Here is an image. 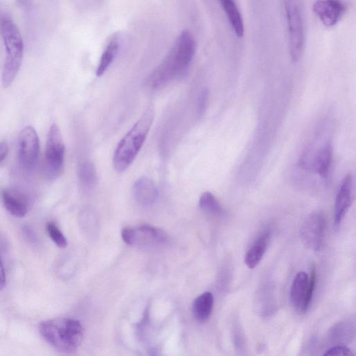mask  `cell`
Returning <instances> with one entry per match:
<instances>
[{"label":"cell","mask_w":356,"mask_h":356,"mask_svg":"<svg viewBox=\"0 0 356 356\" xmlns=\"http://www.w3.org/2000/svg\"><path fill=\"white\" fill-rule=\"evenodd\" d=\"M38 330L44 340L57 350L74 353L81 344L83 328L76 319L60 317L40 322Z\"/></svg>","instance_id":"2"},{"label":"cell","mask_w":356,"mask_h":356,"mask_svg":"<svg viewBox=\"0 0 356 356\" xmlns=\"http://www.w3.org/2000/svg\"><path fill=\"white\" fill-rule=\"evenodd\" d=\"M78 175L82 185L87 188H91L97 184L96 168L93 163L90 161H85L79 165Z\"/></svg>","instance_id":"20"},{"label":"cell","mask_w":356,"mask_h":356,"mask_svg":"<svg viewBox=\"0 0 356 356\" xmlns=\"http://www.w3.org/2000/svg\"><path fill=\"white\" fill-rule=\"evenodd\" d=\"M271 238L270 229L263 232L253 242L247 251L244 262L248 268L252 269L255 268L263 258Z\"/></svg>","instance_id":"14"},{"label":"cell","mask_w":356,"mask_h":356,"mask_svg":"<svg viewBox=\"0 0 356 356\" xmlns=\"http://www.w3.org/2000/svg\"><path fill=\"white\" fill-rule=\"evenodd\" d=\"M289 44L291 58L297 61L302 52L304 46V29L302 13L295 1H284Z\"/></svg>","instance_id":"7"},{"label":"cell","mask_w":356,"mask_h":356,"mask_svg":"<svg viewBox=\"0 0 356 356\" xmlns=\"http://www.w3.org/2000/svg\"><path fill=\"white\" fill-rule=\"evenodd\" d=\"M39 154V140L31 126L24 127L17 138V157L22 167L32 170L36 165Z\"/></svg>","instance_id":"10"},{"label":"cell","mask_w":356,"mask_h":356,"mask_svg":"<svg viewBox=\"0 0 356 356\" xmlns=\"http://www.w3.org/2000/svg\"><path fill=\"white\" fill-rule=\"evenodd\" d=\"M323 356H354V355L349 348L338 346L328 350Z\"/></svg>","instance_id":"23"},{"label":"cell","mask_w":356,"mask_h":356,"mask_svg":"<svg viewBox=\"0 0 356 356\" xmlns=\"http://www.w3.org/2000/svg\"><path fill=\"white\" fill-rule=\"evenodd\" d=\"M213 305V296L210 292H204L197 297L192 307L193 314L199 322L206 321L210 316Z\"/></svg>","instance_id":"19"},{"label":"cell","mask_w":356,"mask_h":356,"mask_svg":"<svg viewBox=\"0 0 356 356\" xmlns=\"http://www.w3.org/2000/svg\"><path fill=\"white\" fill-rule=\"evenodd\" d=\"M133 193L136 202L143 207L152 205L158 197L155 184L147 177H142L135 181Z\"/></svg>","instance_id":"13"},{"label":"cell","mask_w":356,"mask_h":356,"mask_svg":"<svg viewBox=\"0 0 356 356\" xmlns=\"http://www.w3.org/2000/svg\"><path fill=\"white\" fill-rule=\"evenodd\" d=\"M8 152V147L6 142H0V163L6 159Z\"/></svg>","instance_id":"27"},{"label":"cell","mask_w":356,"mask_h":356,"mask_svg":"<svg viewBox=\"0 0 356 356\" xmlns=\"http://www.w3.org/2000/svg\"><path fill=\"white\" fill-rule=\"evenodd\" d=\"M154 117V108L149 106L118 143L113 157L117 172H124L134 161L145 141Z\"/></svg>","instance_id":"3"},{"label":"cell","mask_w":356,"mask_h":356,"mask_svg":"<svg viewBox=\"0 0 356 356\" xmlns=\"http://www.w3.org/2000/svg\"><path fill=\"white\" fill-rule=\"evenodd\" d=\"M121 41V35L118 33H113L109 38L97 66L96 75L97 76H100L104 74L113 63L118 53Z\"/></svg>","instance_id":"15"},{"label":"cell","mask_w":356,"mask_h":356,"mask_svg":"<svg viewBox=\"0 0 356 356\" xmlns=\"http://www.w3.org/2000/svg\"><path fill=\"white\" fill-rule=\"evenodd\" d=\"M200 208L212 215L222 216L223 209L216 197L210 192L202 194L199 200Z\"/></svg>","instance_id":"21"},{"label":"cell","mask_w":356,"mask_h":356,"mask_svg":"<svg viewBox=\"0 0 356 356\" xmlns=\"http://www.w3.org/2000/svg\"><path fill=\"white\" fill-rule=\"evenodd\" d=\"M0 31L6 51L1 82L8 87L14 81L22 65L24 44L21 33L15 24L8 17L0 19Z\"/></svg>","instance_id":"4"},{"label":"cell","mask_w":356,"mask_h":356,"mask_svg":"<svg viewBox=\"0 0 356 356\" xmlns=\"http://www.w3.org/2000/svg\"><path fill=\"white\" fill-rule=\"evenodd\" d=\"M332 163V148L329 141L325 142L317 151L314 165L319 175L325 179Z\"/></svg>","instance_id":"17"},{"label":"cell","mask_w":356,"mask_h":356,"mask_svg":"<svg viewBox=\"0 0 356 356\" xmlns=\"http://www.w3.org/2000/svg\"><path fill=\"white\" fill-rule=\"evenodd\" d=\"M209 98V92L207 89L201 91L197 100V113L199 115H202L207 107Z\"/></svg>","instance_id":"25"},{"label":"cell","mask_w":356,"mask_h":356,"mask_svg":"<svg viewBox=\"0 0 356 356\" xmlns=\"http://www.w3.org/2000/svg\"><path fill=\"white\" fill-rule=\"evenodd\" d=\"M22 231L24 238L29 243L35 245L38 243V236L32 227L28 225H24L22 227Z\"/></svg>","instance_id":"24"},{"label":"cell","mask_w":356,"mask_h":356,"mask_svg":"<svg viewBox=\"0 0 356 356\" xmlns=\"http://www.w3.org/2000/svg\"><path fill=\"white\" fill-rule=\"evenodd\" d=\"M47 230L50 238L57 246L64 248L67 245V242L65 236L56 223L54 222H49L47 224Z\"/></svg>","instance_id":"22"},{"label":"cell","mask_w":356,"mask_h":356,"mask_svg":"<svg viewBox=\"0 0 356 356\" xmlns=\"http://www.w3.org/2000/svg\"><path fill=\"white\" fill-rule=\"evenodd\" d=\"M6 248V242L5 238L0 233V252H3ZM1 254V253H0Z\"/></svg>","instance_id":"28"},{"label":"cell","mask_w":356,"mask_h":356,"mask_svg":"<svg viewBox=\"0 0 356 356\" xmlns=\"http://www.w3.org/2000/svg\"><path fill=\"white\" fill-rule=\"evenodd\" d=\"M220 3L235 34L241 38L244 33V25L236 2L232 0H222L220 1Z\"/></svg>","instance_id":"18"},{"label":"cell","mask_w":356,"mask_h":356,"mask_svg":"<svg viewBox=\"0 0 356 356\" xmlns=\"http://www.w3.org/2000/svg\"><path fill=\"white\" fill-rule=\"evenodd\" d=\"M346 9L343 1L336 0L316 1L313 5L314 13L326 26L335 25Z\"/></svg>","instance_id":"11"},{"label":"cell","mask_w":356,"mask_h":356,"mask_svg":"<svg viewBox=\"0 0 356 356\" xmlns=\"http://www.w3.org/2000/svg\"><path fill=\"white\" fill-rule=\"evenodd\" d=\"M325 223V216L321 211L313 212L305 218L300 229V238L305 247L314 251L321 250Z\"/></svg>","instance_id":"9"},{"label":"cell","mask_w":356,"mask_h":356,"mask_svg":"<svg viewBox=\"0 0 356 356\" xmlns=\"http://www.w3.org/2000/svg\"><path fill=\"white\" fill-rule=\"evenodd\" d=\"M315 284L316 268L314 264L311 266L309 277L303 271L296 275L291 287L290 300L297 312L302 314L307 310Z\"/></svg>","instance_id":"8"},{"label":"cell","mask_w":356,"mask_h":356,"mask_svg":"<svg viewBox=\"0 0 356 356\" xmlns=\"http://www.w3.org/2000/svg\"><path fill=\"white\" fill-rule=\"evenodd\" d=\"M121 236L127 244L140 248H156L164 245L168 241L163 230L148 224L124 227Z\"/></svg>","instance_id":"6"},{"label":"cell","mask_w":356,"mask_h":356,"mask_svg":"<svg viewBox=\"0 0 356 356\" xmlns=\"http://www.w3.org/2000/svg\"><path fill=\"white\" fill-rule=\"evenodd\" d=\"M1 200L4 207L11 215L22 218L26 214L28 203L22 194L6 189L1 193Z\"/></svg>","instance_id":"16"},{"label":"cell","mask_w":356,"mask_h":356,"mask_svg":"<svg viewBox=\"0 0 356 356\" xmlns=\"http://www.w3.org/2000/svg\"><path fill=\"white\" fill-rule=\"evenodd\" d=\"M6 278L5 270L0 254V291H1L6 285Z\"/></svg>","instance_id":"26"},{"label":"cell","mask_w":356,"mask_h":356,"mask_svg":"<svg viewBox=\"0 0 356 356\" xmlns=\"http://www.w3.org/2000/svg\"><path fill=\"white\" fill-rule=\"evenodd\" d=\"M65 145L56 124H53L47 133L45 149L44 175L49 180L57 179L63 172Z\"/></svg>","instance_id":"5"},{"label":"cell","mask_w":356,"mask_h":356,"mask_svg":"<svg viewBox=\"0 0 356 356\" xmlns=\"http://www.w3.org/2000/svg\"><path fill=\"white\" fill-rule=\"evenodd\" d=\"M353 194V179L350 175H346L339 186L334 205V222L339 225L350 207Z\"/></svg>","instance_id":"12"},{"label":"cell","mask_w":356,"mask_h":356,"mask_svg":"<svg viewBox=\"0 0 356 356\" xmlns=\"http://www.w3.org/2000/svg\"><path fill=\"white\" fill-rule=\"evenodd\" d=\"M196 49V42L188 30L180 33L168 54L147 78V85L161 88L184 75L188 70Z\"/></svg>","instance_id":"1"}]
</instances>
